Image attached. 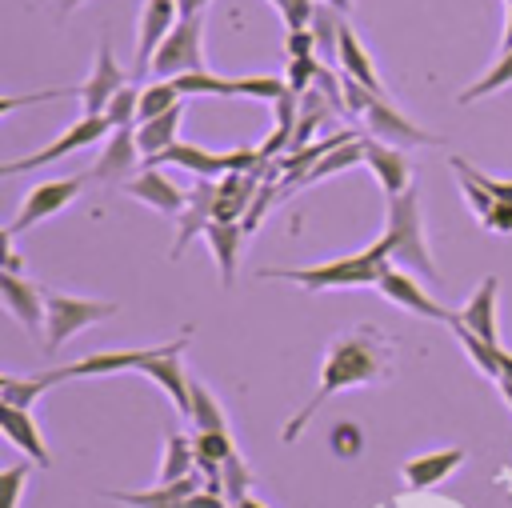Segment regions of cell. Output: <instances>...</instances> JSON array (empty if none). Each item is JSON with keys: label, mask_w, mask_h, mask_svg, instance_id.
Here are the masks:
<instances>
[{"label": "cell", "mask_w": 512, "mask_h": 508, "mask_svg": "<svg viewBox=\"0 0 512 508\" xmlns=\"http://www.w3.org/2000/svg\"><path fill=\"white\" fill-rule=\"evenodd\" d=\"M392 360H396V344L376 324H360L352 332H340L324 348V364H320V380H316L312 396L280 428V440L284 444L300 440V432L312 424V416L320 412V404H328L332 396H340L348 388H368L376 380H388L392 376Z\"/></svg>", "instance_id": "obj_1"}, {"label": "cell", "mask_w": 512, "mask_h": 508, "mask_svg": "<svg viewBox=\"0 0 512 508\" xmlns=\"http://www.w3.org/2000/svg\"><path fill=\"white\" fill-rule=\"evenodd\" d=\"M388 240H372L364 252L356 256H336L324 264H308V268H260V280H284L296 284L304 292H336V288H376L384 268H388Z\"/></svg>", "instance_id": "obj_2"}, {"label": "cell", "mask_w": 512, "mask_h": 508, "mask_svg": "<svg viewBox=\"0 0 512 508\" xmlns=\"http://www.w3.org/2000/svg\"><path fill=\"white\" fill-rule=\"evenodd\" d=\"M384 240H388V260L424 276L428 284H440V268L432 260L428 248V232H424V208H420V192L416 184L392 200H384Z\"/></svg>", "instance_id": "obj_3"}, {"label": "cell", "mask_w": 512, "mask_h": 508, "mask_svg": "<svg viewBox=\"0 0 512 508\" xmlns=\"http://www.w3.org/2000/svg\"><path fill=\"white\" fill-rule=\"evenodd\" d=\"M116 316L112 300H84V296H68V292H48V312H44V352L56 356L76 332L92 328L96 320Z\"/></svg>", "instance_id": "obj_4"}, {"label": "cell", "mask_w": 512, "mask_h": 508, "mask_svg": "<svg viewBox=\"0 0 512 508\" xmlns=\"http://www.w3.org/2000/svg\"><path fill=\"white\" fill-rule=\"evenodd\" d=\"M196 68H208L204 64V16H180V24L156 48L148 76L152 80H176V76L196 72Z\"/></svg>", "instance_id": "obj_5"}, {"label": "cell", "mask_w": 512, "mask_h": 508, "mask_svg": "<svg viewBox=\"0 0 512 508\" xmlns=\"http://www.w3.org/2000/svg\"><path fill=\"white\" fill-rule=\"evenodd\" d=\"M188 340H192V332H184V336H176V340H168V344H152L148 360L140 364V372H144L152 384L164 388V396L176 404L180 416L192 412V376L184 372V360H180V352L188 348Z\"/></svg>", "instance_id": "obj_6"}, {"label": "cell", "mask_w": 512, "mask_h": 508, "mask_svg": "<svg viewBox=\"0 0 512 508\" xmlns=\"http://www.w3.org/2000/svg\"><path fill=\"white\" fill-rule=\"evenodd\" d=\"M112 132V124H108V116H80L76 124H68L52 144H44L40 152H28V156H20V160H8V164H0V176H16V172H32V168H44V164H52V160H60V156H68V152H80V148H92V144H100L104 136Z\"/></svg>", "instance_id": "obj_7"}, {"label": "cell", "mask_w": 512, "mask_h": 508, "mask_svg": "<svg viewBox=\"0 0 512 508\" xmlns=\"http://www.w3.org/2000/svg\"><path fill=\"white\" fill-rule=\"evenodd\" d=\"M152 348H108V352H88L80 360L56 364L48 372H40V380L52 388L60 380H88V376H116V372H140V364L148 360Z\"/></svg>", "instance_id": "obj_8"}, {"label": "cell", "mask_w": 512, "mask_h": 508, "mask_svg": "<svg viewBox=\"0 0 512 508\" xmlns=\"http://www.w3.org/2000/svg\"><path fill=\"white\" fill-rule=\"evenodd\" d=\"M80 188H84V176H56V180H40V184H32L8 228L20 236L24 228H32V224L56 216L60 208H68V204L80 196Z\"/></svg>", "instance_id": "obj_9"}, {"label": "cell", "mask_w": 512, "mask_h": 508, "mask_svg": "<svg viewBox=\"0 0 512 508\" xmlns=\"http://www.w3.org/2000/svg\"><path fill=\"white\" fill-rule=\"evenodd\" d=\"M124 84H132V80H128V72H124V64L116 60V52H112V40H100V48H96V60H92V72H88V80H84V84H76V96H80V108H84V116H104L108 100H112V96H116Z\"/></svg>", "instance_id": "obj_10"}, {"label": "cell", "mask_w": 512, "mask_h": 508, "mask_svg": "<svg viewBox=\"0 0 512 508\" xmlns=\"http://www.w3.org/2000/svg\"><path fill=\"white\" fill-rule=\"evenodd\" d=\"M376 292H380L384 300H392L396 308L416 312L420 320H440V324H448V320H452V308H444L432 292H424V288H420V280H416V272H408V268L388 264V268H384V276H380V284H376Z\"/></svg>", "instance_id": "obj_11"}, {"label": "cell", "mask_w": 512, "mask_h": 508, "mask_svg": "<svg viewBox=\"0 0 512 508\" xmlns=\"http://www.w3.org/2000/svg\"><path fill=\"white\" fill-rule=\"evenodd\" d=\"M0 304L20 320L28 336H44V312H48V288L20 276V272H0Z\"/></svg>", "instance_id": "obj_12"}, {"label": "cell", "mask_w": 512, "mask_h": 508, "mask_svg": "<svg viewBox=\"0 0 512 508\" xmlns=\"http://www.w3.org/2000/svg\"><path fill=\"white\" fill-rule=\"evenodd\" d=\"M180 0H144L140 8V28H136V76H148V64L156 56V48L168 40V32L180 24Z\"/></svg>", "instance_id": "obj_13"}, {"label": "cell", "mask_w": 512, "mask_h": 508, "mask_svg": "<svg viewBox=\"0 0 512 508\" xmlns=\"http://www.w3.org/2000/svg\"><path fill=\"white\" fill-rule=\"evenodd\" d=\"M364 120V128H368V136H376V140H384V144H396V148H416V144H440V136H432V132H424L420 124H412L404 112H396L384 96H376L372 104H368V112L360 116Z\"/></svg>", "instance_id": "obj_14"}, {"label": "cell", "mask_w": 512, "mask_h": 508, "mask_svg": "<svg viewBox=\"0 0 512 508\" xmlns=\"http://www.w3.org/2000/svg\"><path fill=\"white\" fill-rule=\"evenodd\" d=\"M144 164V152H140V140H136V124H124V128H112L104 136V148L92 164V176L104 180V184H124L128 176H136L132 168Z\"/></svg>", "instance_id": "obj_15"}, {"label": "cell", "mask_w": 512, "mask_h": 508, "mask_svg": "<svg viewBox=\"0 0 512 508\" xmlns=\"http://www.w3.org/2000/svg\"><path fill=\"white\" fill-rule=\"evenodd\" d=\"M364 168L384 188V200H392V196H400V192L412 188V160L404 156V148L384 144V140H376L368 132H364Z\"/></svg>", "instance_id": "obj_16"}, {"label": "cell", "mask_w": 512, "mask_h": 508, "mask_svg": "<svg viewBox=\"0 0 512 508\" xmlns=\"http://www.w3.org/2000/svg\"><path fill=\"white\" fill-rule=\"evenodd\" d=\"M124 192H128L132 200H140V204L164 212V216H180V212L188 208V192L176 188L156 164H144L136 176H128V180H124Z\"/></svg>", "instance_id": "obj_17"}, {"label": "cell", "mask_w": 512, "mask_h": 508, "mask_svg": "<svg viewBox=\"0 0 512 508\" xmlns=\"http://www.w3.org/2000/svg\"><path fill=\"white\" fill-rule=\"evenodd\" d=\"M200 488H204V476L196 468V472H188V476H180L172 484H156V488H144V492H120V488H112L104 496L116 500V504H124V508H188V500Z\"/></svg>", "instance_id": "obj_18"}, {"label": "cell", "mask_w": 512, "mask_h": 508, "mask_svg": "<svg viewBox=\"0 0 512 508\" xmlns=\"http://www.w3.org/2000/svg\"><path fill=\"white\" fill-rule=\"evenodd\" d=\"M216 216V180H196L188 192V208L176 216V240H172V260L196 240L204 236V228Z\"/></svg>", "instance_id": "obj_19"}, {"label": "cell", "mask_w": 512, "mask_h": 508, "mask_svg": "<svg viewBox=\"0 0 512 508\" xmlns=\"http://www.w3.org/2000/svg\"><path fill=\"white\" fill-rule=\"evenodd\" d=\"M0 428H4V436L12 440V448H20L36 468H52V456H48V444H44V432H40L32 408L0 404Z\"/></svg>", "instance_id": "obj_20"}, {"label": "cell", "mask_w": 512, "mask_h": 508, "mask_svg": "<svg viewBox=\"0 0 512 508\" xmlns=\"http://www.w3.org/2000/svg\"><path fill=\"white\" fill-rule=\"evenodd\" d=\"M460 464H464V448H436V452H420V456L404 460L400 476L412 492H424V488H436L440 480H448Z\"/></svg>", "instance_id": "obj_21"}, {"label": "cell", "mask_w": 512, "mask_h": 508, "mask_svg": "<svg viewBox=\"0 0 512 508\" xmlns=\"http://www.w3.org/2000/svg\"><path fill=\"white\" fill-rule=\"evenodd\" d=\"M496 296H500V276H484L476 284V292L468 296V304L456 308V320L488 344H500V336H496Z\"/></svg>", "instance_id": "obj_22"}, {"label": "cell", "mask_w": 512, "mask_h": 508, "mask_svg": "<svg viewBox=\"0 0 512 508\" xmlns=\"http://www.w3.org/2000/svg\"><path fill=\"white\" fill-rule=\"evenodd\" d=\"M336 72H344V76H352L356 84H364V88H372L376 96H384V80H380V72H376V64H372L368 48L360 44V36H356V28H352L348 20H344V28H340Z\"/></svg>", "instance_id": "obj_23"}, {"label": "cell", "mask_w": 512, "mask_h": 508, "mask_svg": "<svg viewBox=\"0 0 512 508\" xmlns=\"http://www.w3.org/2000/svg\"><path fill=\"white\" fill-rule=\"evenodd\" d=\"M180 124H184V104L152 116V120H140L136 124V140H140V152H144V164H152L156 156H164L172 144H180Z\"/></svg>", "instance_id": "obj_24"}, {"label": "cell", "mask_w": 512, "mask_h": 508, "mask_svg": "<svg viewBox=\"0 0 512 508\" xmlns=\"http://www.w3.org/2000/svg\"><path fill=\"white\" fill-rule=\"evenodd\" d=\"M156 168L160 164H176V168H184V172H192L196 180H220V176H228V160H224V152H208V148H200V144H172L164 156H156L152 160Z\"/></svg>", "instance_id": "obj_25"}, {"label": "cell", "mask_w": 512, "mask_h": 508, "mask_svg": "<svg viewBox=\"0 0 512 508\" xmlns=\"http://www.w3.org/2000/svg\"><path fill=\"white\" fill-rule=\"evenodd\" d=\"M256 192H260L256 172H228L224 180H216V216L212 220H244Z\"/></svg>", "instance_id": "obj_26"}, {"label": "cell", "mask_w": 512, "mask_h": 508, "mask_svg": "<svg viewBox=\"0 0 512 508\" xmlns=\"http://www.w3.org/2000/svg\"><path fill=\"white\" fill-rule=\"evenodd\" d=\"M204 240L216 256V268H220V284H232L236 280V260H240V240H244V228L240 220H212L204 228Z\"/></svg>", "instance_id": "obj_27"}, {"label": "cell", "mask_w": 512, "mask_h": 508, "mask_svg": "<svg viewBox=\"0 0 512 508\" xmlns=\"http://www.w3.org/2000/svg\"><path fill=\"white\" fill-rule=\"evenodd\" d=\"M356 164H364V136H356V140H348V144L332 148L328 156H320V160H316V164L296 180V188H308V184L328 180V176H336V172H344V168H356Z\"/></svg>", "instance_id": "obj_28"}, {"label": "cell", "mask_w": 512, "mask_h": 508, "mask_svg": "<svg viewBox=\"0 0 512 508\" xmlns=\"http://www.w3.org/2000/svg\"><path fill=\"white\" fill-rule=\"evenodd\" d=\"M448 328H452V332H456V340L464 344L468 360H472V364H476V368H480V372H484V376L496 384V376H500V352H504V348H500V344H488V340H480L472 328H464V324L456 320V312H452Z\"/></svg>", "instance_id": "obj_29"}, {"label": "cell", "mask_w": 512, "mask_h": 508, "mask_svg": "<svg viewBox=\"0 0 512 508\" xmlns=\"http://www.w3.org/2000/svg\"><path fill=\"white\" fill-rule=\"evenodd\" d=\"M188 420H192V432H228V412H224V404L208 392V384H200L196 376H192V412H188Z\"/></svg>", "instance_id": "obj_30"}, {"label": "cell", "mask_w": 512, "mask_h": 508, "mask_svg": "<svg viewBox=\"0 0 512 508\" xmlns=\"http://www.w3.org/2000/svg\"><path fill=\"white\" fill-rule=\"evenodd\" d=\"M188 472H196V448H192V436L172 432V436L164 440V460H160V476H156V484H172V480H180V476H188Z\"/></svg>", "instance_id": "obj_31"}, {"label": "cell", "mask_w": 512, "mask_h": 508, "mask_svg": "<svg viewBox=\"0 0 512 508\" xmlns=\"http://www.w3.org/2000/svg\"><path fill=\"white\" fill-rule=\"evenodd\" d=\"M312 36H316V52L336 68V52H340V28H344V16L336 12V8H328L324 0L316 4V12H312Z\"/></svg>", "instance_id": "obj_32"}, {"label": "cell", "mask_w": 512, "mask_h": 508, "mask_svg": "<svg viewBox=\"0 0 512 508\" xmlns=\"http://www.w3.org/2000/svg\"><path fill=\"white\" fill-rule=\"evenodd\" d=\"M508 84H512V48L500 52L496 64H492L476 84H468L456 100H460V104H476V100H484V96H492V92H500V88H508Z\"/></svg>", "instance_id": "obj_33"}, {"label": "cell", "mask_w": 512, "mask_h": 508, "mask_svg": "<svg viewBox=\"0 0 512 508\" xmlns=\"http://www.w3.org/2000/svg\"><path fill=\"white\" fill-rule=\"evenodd\" d=\"M176 88H180L184 100L188 96H236V80H224L212 68H196V72L176 76Z\"/></svg>", "instance_id": "obj_34"}, {"label": "cell", "mask_w": 512, "mask_h": 508, "mask_svg": "<svg viewBox=\"0 0 512 508\" xmlns=\"http://www.w3.org/2000/svg\"><path fill=\"white\" fill-rule=\"evenodd\" d=\"M44 392H48V384L40 380V372H36V376H12V372H4V376H0V404L32 408Z\"/></svg>", "instance_id": "obj_35"}, {"label": "cell", "mask_w": 512, "mask_h": 508, "mask_svg": "<svg viewBox=\"0 0 512 508\" xmlns=\"http://www.w3.org/2000/svg\"><path fill=\"white\" fill-rule=\"evenodd\" d=\"M176 104H184L176 80H148L140 88V120H152V116H160V112H168Z\"/></svg>", "instance_id": "obj_36"}, {"label": "cell", "mask_w": 512, "mask_h": 508, "mask_svg": "<svg viewBox=\"0 0 512 508\" xmlns=\"http://www.w3.org/2000/svg\"><path fill=\"white\" fill-rule=\"evenodd\" d=\"M448 164H452V168H456V176H460V192H464V200H468L472 216H476V220H484V216L492 212L496 196H492V192H488V188H484V184L464 168V160H460V156H448Z\"/></svg>", "instance_id": "obj_37"}, {"label": "cell", "mask_w": 512, "mask_h": 508, "mask_svg": "<svg viewBox=\"0 0 512 508\" xmlns=\"http://www.w3.org/2000/svg\"><path fill=\"white\" fill-rule=\"evenodd\" d=\"M220 480H224V496H228V504L236 508L248 492H252V480H256V472L248 468V460L240 456V452H232L228 460H224V472H220Z\"/></svg>", "instance_id": "obj_38"}, {"label": "cell", "mask_w": 512, "mask_h": 508, "mask_svg": "<svg viewBox=\"0 0 512 508\" xmlns=\"http://www.w3.org/2000/svg\"><path fill=\"white\" fill-rule=\"evenodd\" d=\"M104 116H108V124H112V128L140 124V88H136V84H124V88H120V92L108 100Z\"/></svg>", "instance_id": "obj_39"}, {"label": "cell", "mask_w": 512, "mask_h": 508, "mask_svg": "<svg viewBox=\"0 0 512 508\" xmlns=\"http://www.w3.org/2000/svg\"><path fill=\"white\" fill-rule=\"evenodd\" d=\"M288 92V80L284 76H236V96H244V100H264V104H272L276 96H284Z\"/></svg>", "instance_id": "obj_40"}, {"label": "cell", "mask_w": 512, "mask_h": 508, "mask_svg": "<svg viewBox=\"0 0 512 508\" xmlns=\"http://www.w3.org/2000/svg\"><path fill=\"white\" fill-rule=\"evenodd\" d=\"M316 76H320V64H316V56H296V60H288V68H284V80H288V88H292L296 96L312 92Z\"/></svg>", "instance_id": "obj_41"}, {"label": "cell", "mask_w": 512, "mask_h": 508, "mask_svg": "<svg viewBox=\"0 0 512 508\" xmlns=\"http://www.w3.org/2000/svg\"><path fill=\"white\" fill-rule=\"evenodd\" d=\"M268 4L280 12V20L288 28H308L312 24V12H316V0H268Z\"/></svg>", "instance_id": "obj_42"}, {"label": "cell", "mask_w": 512, "mask_h": 508, "mask_svg": "<svg viewBox=\"0 0 512 508\" xmlns=\"http://www.w3.org/2000/svg\"><path fill=\"white\" fill-rule=\"evenodd\" d=\"M28 464H12V468H4V476H0V484H4V508H20V492H24V480H28Z\"/></svg>", "instance_id": "obj_43"}, {"label": "cell", "mask_w": 512, "mask_h": 508, "mask_svg": "<svg viewBox=\"0 0 512 508\" xmlns=\"http://www.w3.org/2000/svg\"><path fill=\"white\" fill-rule=\"evenodd\" d=\"M284 56L296 60V56H316V36L312 28H288L284 36Z\"/></svg>", "instance_id": "obj_44"}, {"label": "cell", "mask_w": 512, "mask_h": 508, "mask_svg": "<svg viewBox=\"0 0 512 508\" xmlns=\"http://www.w3.org/2000/svg\"><path fill=\"white\" fill-rule=\"evenodd\" d=\"M56 96H76V88H44V92H32V96H4L0 100V112H16L20 104H44V100H56Z\"/></svg>", "instance_id": "obj_45"}, {"label": "cell", "mask_w": 512, "mask_h": 508, "mask_svg": "<svg viewBox=\"0 0 512 508\" xmlns=\"http://www.w3.org/2000/svg\"><path fill=\"white\" fill-rule=\"evenodd\" d=\"M0 272H20V252H16V232H0Z\"/></svg>", "instance_id": "obj_46"}, {"label": "cell", "mask_w": 512, "mask_h": 508, "mask_svg": "<svg viewBox=\"0 0 512 508\" xmlns=\"http://www.w3.org/2000/svg\"><path fill=\"white\" fill-rule=\"evenodd\" d=\"M480 224H484L488 232H512V204H508V200H496L492 212H488Z\"/></svg>", "instance_id": "obj_47"}, {"label": "cell", "mask_w": 512, "mask_h": 508, "mask_svg": "<svg viewBox=\"0 0 512 508\" xmlns=\"http://www.w3.org/2000/svg\"><path fill=\"white\" fill-rule=\"evenodd\" d=\"M460 160H464V156H460ZM464 168H468V172H472V176H476V180H480V184H484V188H488L496 200H508V204H512V180H496V176H488V172L472 168L468 160H464Z\"/></svg>", "instance_id": "obj_48"}, {"label": "cell", "mask_w": 512, "mask_h": 508, "mask_svg": "<svg viewBox=\"0 0 512 508\" xmlns=\"http://www.w3.org/2000/svg\"><path fill=\"white\" fill-rule=\"evenodd\" d=\"M496 388H500V396H504L508 408H512V352H500V376H496Z\"/></svg>", "instance_id": "obj_49"}, {"label": "cell", "mask_w": 512, "mask_h": 508, "mask_svg": "<svg viewBox=\"0 0 512 508\" xmlns=\"http://www.w3.org/2000/svg\"><path fill=\"white\" fill-rule=\"evenodd\" d=\"M512 48V4H508V16H504V32H500V52Z\"/></svg>", "instance_id": "obj_50"}, {"label": "cell", "mask_w": 512, "mask_h": 508, "mask_svg": "<svg viewBox=\"0 0 512 508\" xmlns=\"http://www.w3.org/2000/svg\"><path fill=\"white\" fill-rule=\"evenodd\" d=\"M204 8H208V0H180L184 16H204Z\"/></svg>", "instance_id": "obj_51"}, {"label": "cell", "mask_w": 512, "mask_h": 508, "mask_svg": "<svg viewBox=\"0 0 512 508\" xmlns=\"http://www.w3.org/2000/svg\"><path fill=\"white\" fill-rule=\"evenodd\" d=\"M324 4H328V8H336V12H340V16H348V12H352V4H356V0H324Z\"/></svg>", "instance_id": "obj_52"}, {"label": "cell", "mask_w": 512, "mask_h": 508, "mask_svg": "<svg viewBox=\"0 0 512 508\" xmlns=\"http://www.w3.org/2000/svg\"><path fill=\"white\" fill-rule=\"evenodd\" d=\"M236 508H268V504H264V500H260V496H252V492H248V496H244V500H240V504H236Z\"/></svg>", "instance_id": "obj_53"}, {"label": "cell", "mask_w": 512, "mask_h": 508, "mask_svg": "<svg viewBox=\"0 0 512 508\" xmlns=\"http://www.w3.org/2000/svg\"><path fill=\"white\" fill-rule=\"evenodd\" d=\"M84 0H60V16H68V12H76Z\"/></svg>", "instance_id": "obj_54"}, {"label": "cell", "mask_w": 512, "mask_h": 508, "mask_svg": "<svg viewBox=\"0 0 512 508\" xmlns=\"http://www.w3.org/2000/svg\"><path fill=\"white\" fill-rule=\"evenodd\" d=\"M504 4H512V0H504Z\"/></svg>", "instance_id": "obj_55"}]
</instances>
